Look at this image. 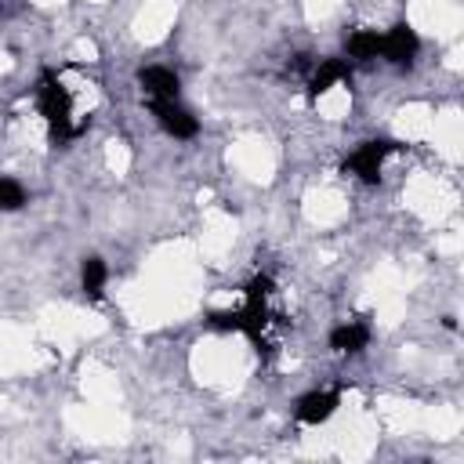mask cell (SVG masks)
<instances>
[{
  "instance_id": "1",
  "label": "cell",
  "mask_w": 464,
  "mask_h": 464,
  "mask_svg": "<svg viewBox=\"0 0 464 464\" xmlns=\"http://www.w3.org/2000/svg\"><path fill=\"white\" fill-rule=\"evenodd\" d=\"M33 98H36V112L44 116L47 134H51L54 145H65V141H72L87 130V123H72V98H69V87L58 80L54 69L40 72V80L33 87Z\"/></svg>"
},
{
  "instance_id": "2",
  "label": "cell",
  "mask_w": 464,
  "mask_h": 464,
  "mask_svg": "<svg viewBox=\"0 0 464 464\" xmlns=\"http://www.w3.org/2000/svg\"><path fill=\"white\" fill-rule=\"evenodd\" d=\"M272 294H276V279H272L268 272H254L250 283L243 286V308H239V315H243V337H246L257 352L268 348L265 337H261V330H265L268 319H272V312H268V297H272Z\"/></svg>"
},
{
  "instance_id": "3",
  "label": "cell",
  "mask_w": 464,
  "mask_h": 464,
  "mask_svg": "<svg viewBox=\"0 0 464 464\" xmlns=\"http://www.w3.org/2000/svg\"><path fill=\"white\" fill-rule=\"evenodd\" d=\"M402 149H406V145L395 141V138H370V141H359L355 152L344 156L341 170H344V174H355L362 185H377V181H381V167H384V160L395 156V152H402Z\"/></svg>"
},
{
  "instance_id": "4",
  "label": "cell",
  "mask_w": 464,
  "mask_h": 464,
  "mask_svg": "<svg viewBox=\"0 0 464 464\" xmlns=\"http://www.w3.org/2000/svg\"><path fill=\"white\" fill-rule=\"evenodd\" d=\"M149 109H152L156 123H160L170 138H178V141H192V138L199 134V120H196L178 98H170V102H149Z\"/></svg>"
},
{
  "instance_id": "5",
  "label": "cell",
  "mask_w": 464,
  "mask_h": 464,
  "mask_svg": "<svg viewBox=\"0 0 464 464\" xmlns=\"http://www.w3.org/2000/svg\"><path fill=\"white\" fill-rule=\"evenodd\" d=\"M420 51V36L410 22H395L388 33H381V58L392 65H410Z\"/></svg>"
},
{
  "instance_id": "6",
  "label": "cell",
  "mask_w": 464,
  "mask_h": 464,
  "mask_svg": "<svg viewBox=\"0 0 464 464\" xmlns=\"http://www.w3.org/2000/svg\"><path fill=\"white\" fill-rule=\"evenodd\" d=\"M337 406H341V388H319V392H308V395L297 399L294 417H297L301 424H312V428H315V424L330 420Z\"/></svg>"
},
{
  "instance_id": "7",
  "label": "cell",
  "mask_w": 464,
  "mask_h": 464,
  "mask_svg": "<svg viewBox=\"0 0 464 464\" xmlns=\"http://www.w3.org/2000/svg\"><path fill=\"white\" fill-rule=\"evenodd\" d=\"M138 83L149 94V102H170V98L181 94V80L167 65H145V69H138Z\"/></svg>"
},
{
  "instance_id": "8",
  "label": "cell",
  "mask_w": 464,
  "mask_h": 464,
  "mask_svg": "<svg viewBox=\"0 0 464 464\" xmlns=\"http://www.w3.org/2000/svg\"><path fill=\"white\" fill-rule=\"evenodd\" d=\"M337 83L352 87V65H348L344 58H323V62L315 65L312 80H308V102H315L319 94H326V91L337 87Z\"/></svg>"
},
{
  "instance_id": "9",
  "label": "cell",
  "mask_w": 464,
  "mask_h": 464,
  "mask_svg": "<svg viewBox=\"0 0 464 464\" xmlns=\"http://www.w3.org/2000/svg\"><path fill=\"white\" fill-rule=\"evenodd\" d=\"M326 344L337 352V355H359L370 348V323L366 319H352V323H341L330 330Z\"/></svg>"
},
{
  "instance_id": "10",
  "label": "cell",
  "mask_w": 464,
  "mask_h": 464,
  "mask_svg": "<svg viewBox=\"0 0 464 464\" xmlns=\"http://www.w3.org/2000/svg\"><path fill=\"white\" fill-rule=\"evenodd\" d=\"M105 283H109V265L98 254L83 257V265H80V290H83V297L87 301H102L105 297Z\"/></svg>"
},
{
  "instance_id": "11",
  "label": "cell",
  "mask_w": 464,
  "mask_h": 464,
  "mask_svg": "<svg viewBox=\"0 0 464 464\" xmlns=\"http://www.w3.org/2000/svg\"><path fill=\"white\" fill-rule=\"evenodd\" d=\"M344 51H348V58H355V62L381 58V33H377V29H352V33L344 36Z\"/></svg>"
},
{
  "instance_id": "12",
  "label": "cell",
  "mask_w": 464,
  "mask_h": 464,
  "mask_svg": "<svg viewBox=\"0 0 464 464\" xmlns=\"http://www.w3.org/2000/svg\"><path fill=\"white\" fill-rule=\"evenodd\" d=\"M25 207V185L18 178L0 174V210H22Z\"/></svg>"
}]
</instances>
